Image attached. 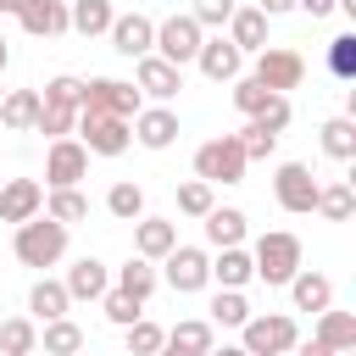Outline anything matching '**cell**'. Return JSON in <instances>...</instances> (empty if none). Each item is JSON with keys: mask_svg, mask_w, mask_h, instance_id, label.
<instances>
[{"mask_svg": "<svg viewBox=\"0 0 356 356\" xmlns=\"http://www.w3.org/2000/svg\"><path fill=\"white\" fill-rule=\"evenodd\" d=\"M256 11L273 22V17H284V11H295V0H256Z\"/></svg>", "mask_w": 356, "mask_h": 356, "instance_id": "cell-48", "label": "cell"}, {"mask_svg": "<svg viewBox=\"0 0 356 356\" xmlns=\"http://www.w3.org/2000/svg\"><path fill=\"white\" fill-rule=\"evenodd\" d=\"M134 89L150 95L156 106H167V100L184 89V72H178L172 61H161V56H139V61H134Z\"/></svg>", "mask_w": 356, "mask_h": 356, "instance_id": "cell-13", "label": "cell"}, {"mask_svg": "<svg viewBox=\"0 0 356 356\" xmlns=\"http://www.w3.org/2000/svg\"><path fill=\"white\" fill-rule=\"evenodd\" d=\"M200 22L189 17V11H172L167 22H156V44H150V56H161V61H172L178 72L195 61V50H200Z\"/></svg>", "mask_w": 356, "mask_h": 356, "instance_id": "cell-6", "label": "cell"}, {"mask_svg": "<svg viewBox=\"0 0 356 356\" xmlns=\"http://www.w3.org/2000/svg\"><path fill=\"white\" fill-rule=\"evenodd\" d=\"M111 0H67V33H83V39H100L111 28Z\"/></svg>", "mask_w": 356, "mask_h": 356, "instance_id": "cell-24", "label": "cell"}, {"mask_svg": "<svg viewBox=\"0 0 356 356\" xmlns=\"http://www.w3.org/2000/svg\"><path fill=\"white\" fill-rule=\"evenodd\" d=\"M250 122H256V128H267V134H284V128H289V95H273V100H267V111H261V117H250Z\"/></svg>", "mask_w": 356, "mask_h": 356, "instance_id": "cell-46", "label": "cell"}, {"mask_svg": "<svg viewBox=\"0 0 356 356\" xmlns=\"http://www.w3.org/2000/svg\"><path fill=\"white\" fill-rule=\"evenodd\" d=\"M44 217L61 222V228H72V222L89 217V195L83 189H44Z\"/></svg>", "mask_w": 356, "mask_h": 356, "instance_id": "cell-31", "label": "cell"}, {"mask_svg": "<svg viewBox=\"0 0 356 356\" xmlns=\"http://www.w3.org/2000/svg\"><path fill=\"white\" fill-rule=\"evenodd\" d=\"M67 289H61V278H33V289H28V312L39 317V323H56V317H67Z\"/></svg>", "mask_w": 356, "mask_h": 356, "instance_id": "cell-30", "label": "cell"}, {"mask_svg": "<svg viewBox=\"0 0 356 356\" xmlns=\"http://www.w3.org/2000/svg\"><path fill=\"white\" fill-rule=\"evenodd\" d=\"M61 289H67V300H100V295L111 289V267H106L100 256H78V261L67 267Z\"/></svg>", "mask_w": 356, "mask_h": 356, "instance_id": "cell-17", "label": "cell"}, {"mask_svg": "<svg viewBox=\"0 0 356 356\" xmlns=\"http://www.w3.org/2000/svg\"><path fill=\"white\" fill-rule=\"evenodd\" d=\"M156 284H161L156 261H145V256H128V261L117 267V284H111V289H122V295H134V300H150V295H156Z\"/></svg>", "mask_w": 356, "mask_h": 356, "instance_id": "cell-25", "label": "cell"}, {"mask_svg": "<svg viewBox=\"0 0 356 356\" xmlns=\"http://www.w3.org/2000/svg\"><path fill=\"white\" fill-rule=\"evenodd\" d=\"M195 67L211 78V83H234V78H245V56L222 39V33H211V39H200V50H195Z\"/></svg>", "mask_w": 356, "mask_h": 356, "instance_id": "cell-15", "label": "cell"}, {"mask_svg": "<svg viewBox=\"0 0 356 356\" xmlns=\"http://www.w3.org/2000/svg\"><path fill=\"white\" fill-rule=\"evenodd\" d=\"M72 134H78V145L89 156H122L134 145V128L122 117H95V111H78V128Z\"/></svg>", "mask_w": 356, "mask_h": 356, "instance_id": "cell-9", "label": "cell"}, {"mask_svg": "<svg viewBox=\"0 0 356 356\" xmlns=\"http://www.w3.org/2000/svg\"><path fill=\"white\" fill-rule=\"evenodd\" d=\"M33 117H39V89H6V100H0V128L33 134Z\"/></svg>", "mask_w": 356, "mask_h": 356, "instance_id": "cell-28", "label": "cell"}, {"mask_svg": "<svg viewBox=\"0 0 356 356\" xmlns=\"http://www.w3.org/2000/svg\"><path fill=\"white\" fill-rule=\"evenodd\" d=\"M17 22H22V33H33V39H61V33H67V0H28V6L17 11Z\"/></svg>", "mask_w": 356, "mask_h": 356, "instance_id": "cell-20", "label": "cell"}, {"mask_svg": "<svg viewBox=\"0 0 356 356\" xmlns=\"http://www.w3.org/2000/svg\"><path fill=\"white\" fill-rule=\"evenodd\" d=\"M122 339H128V356H156V350L167 345V328H161V323H150V317H139V323H128V328H122Z\"/></svg>", "mask_w": 356, "mask_h": 356, "instance_id": "cell-37", "label": "cell"}, {"mask_svg": "<svg viewBox=\"0 0 356 356\" xmlns=\"http://www.w3.org/2000/svg\"><path fill=\"white\" fill-rule=\"evenodd\" d=\"M167 345H172V350H184V356H206V350L217 345V328H211L206 317H184V323H172V328H167Z\"/></svg>", "mask_w": 356, "mask_h": 356, "instance_id": "cell-27", "label": "cell"}, {"mask_svg": "<svg viewBox=\"0 0 356 356\" xmlns=\"http://www.w3.org/2000/svg\"><path fill=\"white\" fill-rule=\"evenodd\" d=\"M39 356H83V328L72 317H56L39 328Z\"/></svg>", "mask_w": 356, "mask_h": 356, "instance_id": "cell-29", "label": "cell"}, {"mask_svg": "<svg viewBox=\"0 0 356 356\" xmlns=\"http://www.w3.org/2000/svg\"><path fill=\"white\" fill-rule=\"evenodd\" d=\"M11 250H17V261L22 267H56L61 256H67V228L61 222H50L44 211L39 217H28V222H17V234H11Z\"/></svg>", "mask_w": 356, "mask_h": 356, "instance_id": "cell-1", "label": "cell"}, {"mask_svg": "<svg viewBox=\"0 0 356 356\" xmlns=\"http://www.w3.org/2000/svg\"><path fill=\"white\" fill-rule=\"evenodd\" d=\"M295 11H306V17H328V11H339V0H295Z\"/></svg>", "mask_w": 356, "mask_h": 356, "instance_id": "cell-47", "label": "cell"}, {"mask_svg": "<svg viewBox=\"0 0 356 356\" xmlns=\"http://www.w3.org/2000/svg\"><path fill=\"white\" fill-rule=\"evenodd\" d=\"M239 56H261L267 50V17L256 11V6H239L234 17H228V33H222Z\"/></svg>", "mask_w": 356, "mask_h": 356, "instance_id": "cell-18", "label": "cell"}, {"mask_svg": "<svg viewBox=\"0 0 356 356\" xmlns=\"http://www.w3.org/2000/svg\"><path fill=\"white\" fill-rule=\"evenodd\" d=\"M267 100H273V89H261L256 78H234V106H239L245 117H261Z\"/></svg>", "mask_w": 356, "mask_h": 356, "instance_id": "cell-44", "label": "cell"}, {"mask_svg": "<svg viewBox=\"0 0 356 356\" xmlns=\"http://www.w3.org/2000/svg\"><path fill=\"white\" fill-rule=\"evenodd\" d=\"M289 356H339V350H328V345H317V339H295Z\"/></svg>", "mask_w": 356, "mask_h": 356, "instance_id": "cell-49", "label": "cell"}, {"mask_svg": "<svg viewBox=\"0 0 356 356\" xmlns=\"http://www.w3.org/2000/svg\"><path fill=\"white\" fill-rule=\"evenodd\" d=\"M206 323H211V328H245V323H250V300H245V289H217Z\"/></svg>", "mask_w": 356, "mask_h": 356, "instance_id": "cell-33", "label": "cell"}, {"mask_svg": "<svg viewBox=\"0 0 356 356\" xmlns=\"http://www.w3.org/2000/svg\"><path fill=\"white\" fill-rule=\"evenodd\" d=\"M245 150H239V139L234 134H217V139H206L200 150H195V178L200 184H245Z\"/></svg>", "mask_w": 356, "mask_h": 356, "instance_id": "cell-4", "label": "cell"}, {"mask_svg": "<svg viewBox=\"0 0 356 356\" xmlns=\"http://www.w3.org/2000/svg\"><path fill=\"white\" fill-rule=\"evenodd\" d=\"M161 284L178 289V295H200V289L211 284V256H206L200 245H172V250L161 256Z\"/></svg>", "mask_w": 356, "mask_h": 356, "instance_id": "cell-7", "label": "cell"}, {"mask_svg": "<svg viewBox=\"0 0 356 356\" xmlns=\"http://www.w3.org/2000/svg\"><path fill=\"white\" fill-rule=\"evenodd\" d=\"M100 312H106V323L128 328V323L145 317V300H134V295H122V289H106V295H100Z\"/></svg>", "mask_w": 356, "mask_h": 356, "instance_id": "cell-41", "label": "cell"}, {"mask_svg": "<svg viewBox=\"0 0 356 356\" xmlns=\"http://www.w3.org/2000/svg\"><path fill=\"white\" fill-rule=\"evenodd\" d=\"M300 239L289 234V228H273V234H261L256 239V250H250V267H256V278L267 284V289H278V284H289L295 273H300Z\"/></svg>", "mask_w": 356, "mask_h": 356, "instance_id": "cell-2", "label": "cell"}, {"mask_svg": "<svg viewBox=\"0 0 356 356\" xmlns=\"http://www.w3.org/2000/svg\"><path fill=\"white\" fill-rule=\"evenodd\" d=\"M317 345H328V350H356V312H317V334H312Z\"/></svg>", "mask_w": 356, "mask_h": 356, "instance_id": "cell-26", "label": "cell"}, {"mask_svg": "<svg viewBox=\"0 0 356 356\" xmlns=\"http://www.w3.org/2000/svg\"><path fill=\"white\" fill-rule=\"evenodd\" d=\"M234 139H239V150H245V161H267V156L278 150V134H267V128H256V122H245V128H239Z\"/></svg>", "mask_w": 356, "mask_h": 356, "instance_id": "cell-42", "label": "cell"}, {"mask_svg": "<svg viewBox=\"0 0 356 356\" xmlns=\"http://www.w3.org/2000/svg\"><path fill=\"white\" fill-rule=\"evenodd\" d=\"M28 356H39V350H28Z\"/></svg>", "mask_w": 356, "mask_h": 356, "instance_id": "cell-55", "label": "cell"}, {"mask_svg": "<svg viewBox=\"0 0 356 356\" xmlns=\"http://www.w3.org/2000/svg\"><path fill=\"white\" fill-rule=\"evenodd\" d=\"M44 211V184L39 178H6L0 184V222H28V217H39Z\"/></svg>", "mask_w": 356, "mask_h": 356, "instance_id": "cell-14", "label": "cell"}, {"mask_svg": "<svg viewBox=\"0 0 356 356\" xmlns=\"http://www.w3.org/2000/svg\"><path fill=\"white\" fill-rule=\"evenodd\" d=\"M39 100H44V106H67V111H78V100H83V78H72V72H56V78L39 89Z\"/></svg>", "mask_w": 356, "mask_h": 356, "instance_id": "cell-39", "label": "cell"}, {"mask_svg": "<svg viewBox=\"0 0 356 356\" xmlns=\"http://www.w3.org/2000/svg\"><path fill=\"white\" fill-rule=\"evenodd\" d=\"M78 178H89V150L78 139H50V150H44V184L50 189H78Z\"/></svg>", "mask_w": 356, "mask_h": 356, "instance_id": "cell-11", "label": "cell"}, {"mask_svg": "<svg viewBox=\"0 0 356 356\" xmlns=\"http://www.w3.org/2000/svg\"><path fill=\"white\" fill-rule=\"evenodd\" d=\"M6 67H11V39L0 33V72H6Z\"/></svg>", "mask_w": 356, "mask_h": 356, "instance_id": "cell-52", "label": "cell"}, {"mask_svg": "<svg viewBox=\"0 0 356 356\" xmlns=\"http://www.w3.org/2000/svg\"><path fill=\"white\" fill-rule=\"evenodd\" d=\"M128 128H134V145L167 150V145L178 139V111H172V106H139V117H134Z\"/></svg>", "mask_w": 356, "mask_h": 356, "instance_id": "cell-16", "label": "cell"}, {"mask_svg": "<svg viewBox=\"0 0 356 356\" xmlns=\"http://www.w3.org/2000/svg\"><path fill=\"white\" fill-rule=\"evenodd\" d=\"M261 89H273V95H289V89H300V78H306V61H300V50H289V44H267L261 56H256V72H250Z\"/></svg>", "mask_w": 356, "mask_h": 356, "instance_id": "cell-8", "label": "cell"}, {"mask_svg": "<svg viewBox=\"0 0 356 356\" xmlns=\"http://www.w3.org/2000/svg\"><path fill=\"white\" fill-rule=\"evenodd\" d=\"M234 11H239V6H234V0H195V6H189V17H195V22H200V33H206V28H217V33H222V28H228V17H234Z\"/></svg>", "mask_w": 356, "mask_h": 356, "instance_id": "cell-45", "label": "cell"}, {"mask_svg": "<svg viewBox=\"0 0 356 356\" xmlns=\"http://www.w3.org/2000/svg\"><path fill=\"white\" fill-rule=\"evenodd\" d=\"M172 245H178V228H172L167 217H139V222H134V256L161 261Z\"/></svg>", "mask_w": 356, "mask_h": 356, "instance_id": "cell-21", "label": "cell"}, {"mask_svg": "<svg viewBox=\"0 0 356 356\" xmlns=\"http://www.w3.org/2000/svg\"><path fill=\"white\" fill-rule=\"evenodd\" d=\"M300 339L289 312H250V323L239 328V350L245 356H289Z\"/></svg>", "mask_w": 356, "mask_h": 356, "instance_id": "cell-3", "label": "cell"}, {"mask_svg": "<svg viewBox=\"0 0 356 356\" xmlns=\"http://www.w3.org/2000/svg\"><path fill=\"white\" fill-rule=\"evenodd\" d=\"M0 100H6V89H0Z\"/></svg>", "mask_w": 356, "mask_h": 356, "instance_id": "cell-56", "label": "cell"}, {"mask_svg": "<svg viewBox=\"0 0 356 356\" xmlns=\"http://www.w3.org/2000/svg\"><path fill=\"white\" fill-rule=\"evenodd\" d=\"M72 128H78V111H67V106H44V100H39L33 134H50V139H72Z\"/></svg>", "mask_w": 356, "mask_h": 356, "instance_id": "cell-40", "label": "cell"}, {"mask_svg": "<svg viewBox=\"0 0 356 356\" xmlns=\"http://www.w3.org/2000/svg\"><path fill=\"white\" fill-rule=\"evenodd\" d=\"M289 300H295V312H328L334 306V284L323 278V273H312V267H300L295 278H289Z\"/></svg>", "mask_w": 356, "mask_h": 356, "instance_id": "cell-22", "label": "cell"}, {"mask_svg": "<svg viewBox=\"0 0 356 356\" xmlns=\"http://www.w3.org/2000/svg\"><path fill=\"white\" fill-rule=\"evenodd\" d=\"M139 106H145V95H139L134 83H122V78H83V100H78V111L134 122V117H139Z\"/></svg>", "mask_w": 356, "mask_h": 356, "instance_id": "cell-5", "label": "cell"}, {"mask_svg": "<svg viewBox=\"0 0 356 356\" xmlns=\"http://www.w3.org/2000/svg\"><path fill=\"white\" fill-rule=\"evenodd\" d=\"M328 72L339 83H356V33H334L328 39Z\"/></svg>", "mask_w": 356, "mask_h": 356, "instance_id": "cell-38", "label": "cell"}, {"mask_svg": "<svg viewBox=\"0 0 356 356\" xmlns=\"http://www.w3.org/2000/svg\"><path fill=\"white\" fill-rule=\"evenodd\" d=\"M156 356H184V350H172V345H161V350H156Z\"/></svg>", "mask_w": 356, "mask_h": 356, "instance_id": "cell-53", "label": "cell"}, {"mask_svg": "<svg viewBox=\"0 0 356 356\" xmlns=\"http://www.w3.org/2000/svg\"><path fill=\"white\" fill-rule=\"evenodd\" d=\"M206 356H245V350H239V345H211Z\"/></svg>", "mask_w": 356, "mask_h": 356, "instance_id": "cell-51", "label": "cell"}, {"mask_svg": "<svg viewBox=\"0 0 356 356\" xmlns=\"http://www.w3.org/2000/svg\"><path fill=\"white\" fill-rule=\"evenodd\" d=\"M217 206V195H211V184H200V178H189V184H178V211L184 217H206Z\"/></svg>", "mask_w": 356, "mask_h": 356, "instance_id": "cell-43", "label": "cell"}, {"mask_svg": "<svg viewBox=\"0 0 356 356\" xmlns=\"http://www.w3.org/2000/svg\"><path fill=\"white\" fill-rule=\"evenodd\" d=\"M22 6H28V0H0V17H17Z\"/></svg>", "mask_w": 356, "mask_h": 356, "instance_id": "cell-50", "label": "cell"}, {"mask_svg": "<svg viewBox=\"0 0 356 356\" xmlns=\"http://www.w3.org/2000/svg\"><path fill=\"white\" fill-rule=\"evenodd\" d=\"M339 356H356V350H339Z\"/></svg>", "mask_w": 356, "mask_h": 356, "instance_id": "cell-54", "label": "cell"}, {"mask_svg": "<svg viewBox=\"0 0 356 356\" xmlns=\"http://www.w3.org/2000/svg\"><path fill=\"white\" fill-rule=\"evenodd\" d=\"M39 350V323L33 317H6L0 323V356H28Z\"/></svg>", "mask_w": 356, "mask_h": 356, "instance_id": "cell-36", "label": "cell"}, {"mask_svg": "<svg viewBox=\"0 0 356 356\" xmlns=\"http://www.w3.org/2000/svg\"><path fill=\"white\" fill-rule=\"evenodd\" d=\"M250 278H256V267H250V250L245 245H228V250L211 256V284L217 289H245Z\"/></svg>", "mask_w": 356, "mask_h": 356, "instance_id": "cell-23", "label": "cell"}, {"mask_svg": "<svg viewBox=\"0 0 356 356\" xmlns=\"http://www.w3.org/2000/svg\"><path fill=\"white\" fill-rule=\"evenodd\" d=\"M273 200H278L289 217H312V206H317V178H312V167H306V161H284V167L273 172Z\"/></svg>", "mask_w": 356, "mask_h": 356, "instance_id": "cell-10", "label": "cell"}, {"mask_svg": "<svg viewBox=\"0 0 356 356\" xmlns=\"http://www.w3.org/2000/svg\"><path fill=\"white\" fill-rule=\"evenodd\" d=\"M317 217H328V222H350V211H356V195H350V184L339 178V184H317V206H312Z\"/></svg>", "mask_w": 356, "mask_h": 356, "instance_id": "cell-35", "label": "cell"}, {"mask_svg": "<svg viewBox=\"0 0 356 356\" xmlns=\"http://www.w3.org/2000/svg\"><path fill=\"white\" fill-rule=\"evenodd\" d=\"M106 33H111V50H117V56H128V61L150 56V44H156V22H150L145 11H117Z\"/></svg>", "mask_w": 356, "mask_h": 356, "instance_id": "cell-12", "label": "cell"}, {"mask_svg": "<svg viewBox=\"0 0 356 356\" xmlns=\"http://www.w3.org/2000/svg\"><path fill=\"white\" fill-rule=\"evenodd\" d=\"M106 211H111L117 222H139V217H145V189H139L134 178H117V184L106 189Z\"/></svg>", "mask_w": 356, "mask_h": 356, "instance_id": "cell-32", "label": "cell"}, {"mask_svg": "<svg viewBox=\"0 0 356 356\" xmlns=\"http://www.w3.org/2000/svg\"><path fill=\"white\" fill-rule=\"evenodd\" d=\"M200 228H206L211 250H228V245H245V234H250V217H245L239 206H211V211L200 217Z\"/></svg>", "mask_w": 356, "mask_h": 356, "instance_id": "cell-19", "label": "cell"}, {"mask_svg": "<svg viewBox=\"0 0 356 356\" xmlns=\"http://www.w3.org/2000/svg\"><path fill=\"white\" fill-rule=\"evenodd\" d=\"M317 134H323V150L334 161H356V117H328Z\"/></svg>", "mask_w": 356, "mask_h": 356, "instance_id": "cell-34", "label": "cell"}]
</instances>
